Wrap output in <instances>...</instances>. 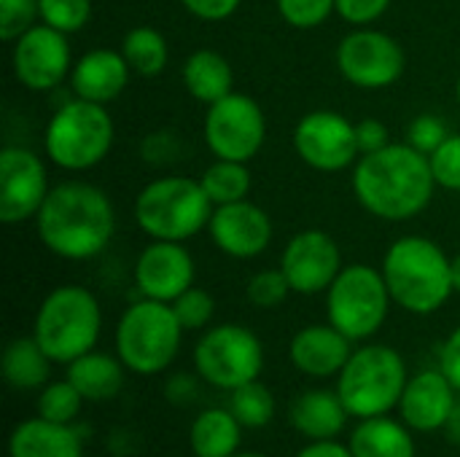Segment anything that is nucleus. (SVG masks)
I'll return each instance as SVG.
<instances>
[{
  "instance_id": "1",
  "label": "nucleus",
  "mask_w": 460,
  "mask_h": 457,
  "mask_svg": "<svg viewBox=\"0 0 460 457\" xmlns=\"http://www.w3.org/2000/svg\"><path fill=\"white\" fill-rule=\"evenodd\" d=\"M350 189L356 202L375 218L404 224L418 218L439 189L426 154L404 143H388L353 164Z\"/></svg>"
},
{
  "instance_id": "14",
  "label": "nucleus",
  "mask_w": 460,
  "mask_h": 457,
  "mask_svg": "<svg viewBox=\"0 0 460 457\" xmlns=\"http://www.w3.org/2000/svg\"><path fill=\"white\" fill-rule=\"evenodd\" d=\"M13 78L30 92H54L70 81L73 51L65 32L38 22L11 46Z\"/></svg>"
},
{
  "instance_id": "41",
  "label": "nucleus",
  "mask_w": 460,
  "mask_h": 457,
  "mask_svg": "<svg viewBox=\"0 0 460 457\" xmlns=\"http://www.w3.org/2000/svg\"><path fill=\"white\" fill-rule=\"evenodd\" d=\"M199 22H224L237 13L243 0H178Z\"/></svg>"
},
{
  "instance_id": "40",
  "label": "nucleus",
  "mask_w": 460,
  "mask_h": 457,
  "mask_svg": "<svg viewBox=\"0 0 460 457\" xmlns=\"http://www.w3.org/2000/svg\"><path fill=\"white\" fill-rule=\"evenodd\" d=\"M391 3L394 0H337V16L353 27H369L391 8Z\"/></svg>"
},
{
  "instance_id": "13",
  "label": "nucleus",
  "mask_w": 460,
  "mask_h": 457,
  "mask_svg": "<svg viewBox=\"0 0 460 457\" xmlns=\"http://www.w3.org/2000/svg\"><path fill=\"white\" fill-rule=\"evenodd\" d=\"M291 143L296 156L310 170L326 175L342 172L361 159L356 124L332 108H315L305 113L294 127Z\"/></svg>"
},
{
  "instance_id": "28",
  "label": "nucleus",
  "mask_w": 460,
  "mask_h": 457,
  "mask_svg": "<svg viewBox=\"0 0 460 457\" xmlns=\"http://www.w3.org/2000/svg\"><path fill=\"white\" fill-rule=\"evenodd\" d=\"M51 358L43 353V347L38 345V339L30 337H16L5 345L3 358H0V369H3V380L8 382V388L13 391H40L49 385V374H51Z\"/></svg>"
},
{
  "instance_id": "4",
  "label": "nucleus",
  "mask_w": 460,
  "mask_h": 457,
  "mask_svg": "<svg viewBox=\"0 0 460 457\" xmlns=\"http://www.w3.org/2000/svg\"><path fill=\"white\" fill-rule=\"evenodd\" d=\"M102 310L97 296L75 283L57 286L43 296L32 321V337L54 364H73L97 347Z\"/></svg>"
},
{
  "instance_id": "37",
  "label": "nucleus",
  "mask_w": 460,
  "mask_h": 457,
  "mask_svg": "<svg viewBox=\"0 0 460 457\" xmlns=\"http://www.w3.org/2000/svg\"><path fill=\"white\" fill-rule=\"evenodd\" d=\"M40 22L38 0H0V38L13 43L22 32Z\"/></svg>"
},
{
  "instance_id": "21",
  "label": "nucleus",
  "mask_w": 460,
  "mask_h": 457,
  "mask_svg": "<svg viewBox=\"0 0 460 457\" xmlns=\"http://www.w3.org/2000/svg\"><path fill=\"white\" fill-rule=\"evenodd\" d=\"M132 75L135 73H132L127 57L121 54V48L119 51L116 48H92L73 62L70 89H73V97H81V100H89L97 105H108L124 94Z\"/></svg>"
},
{
  "instance_id": "33",
  "label": "nucleus",
  "mask_w": 460,
  "mask_h": 457,
  "mask_svg": "<svg viewBox=\"0 0 460 457\" xmlns=\"http://www.w3.org/2000/svg\"><path fill=\"white\" fill-rule=\"evenodd\" d=\"M40 5V22L73 35L81 32L92 19V0H38Z\"/></svg>"
},
{
  "instance_id": "18",
  "label": "nucleus",
  "mask_w": 460,
  "mask_h": 457,
  "mask_svg": "<svg viewBox=\"0 0 460 457\" xmlns=\"http://www.w3.org/2000/svg\"><path fill=\"white\" fill-rule=\"evenodd\" d=\"M210 242L229 259L251 261L259 259L272 242V218L264 207L251 199H240L232 205H218L208 224Z\"/></svg>"
},
{
  "instance_id": "46",
  "label": "nucleus",
  "mask_w": 460,
  "mask_h": 457,
  "mask_svg": "<svg viewBox=\"0 0 460 457\" xmlns=\"http://www.w3.org/2000/svg\"><path fill=\"white\" fill-rule=\"evenodd\" d=\"M445 434H447V439H450L453 444H458L460 447V396L458 401H456V409H453L450 420H447V426H445Z\"/></svg>"
},
{
  "instance_id": "43",
  "label": "nucleus",
  "mask_w": 460,
  "mask_h": 457,
  "mask_svg": "<svg viewBox=\"0 0 460 457\" xmlns=\"http://www.w3.org/2000/svg\"><path fill=\"white\" fill-rule=\"evenodd\" d=\"M439 369L460 393V323L450 331V337L445 339V345L439 350Z\"/></svg>"
},
{
  "instance_id": "22",
  "label": "nucleus",
  "mask_w": 460,
  "mask_h": 457,
  "mask_svg": "<svg viewBox=\"0 0 460 457\" xmlns=\"http://www.w3.org/2000/svg\"><path fill=\"white\" fill-rule=\"evenodd\" d=\"M8 457H84V439L75 423H51L35 415L11 431Z\"/></svg>"
},
{
  "instance_id": "23",
  "label": "nucleus",
  "mask_w": 460,
  "mask_h": 457,
  "mask_svg": "<svg viewBox=\"0 0 460 457\" xmlns=\"http://www.w3.org/2000/svg\"><path fill=\"white\" fill-rule=\"evenodd\" d=\"M288 420H291V428L296 434H302L305 439L326 442V439H337L345 431L350 415H348L337 388L334 391L313 388L294 399V404L288 409Z\"/></svg>"
},
{
  "instance_id": "25",
  "label": "nucleus",
  "mask_w": 460,
  "mask_h": 457,
  "mask_svg": "<svg viewBox=\"0 0 460 457\" xmlns=\"http://www.w3.org/2000/svg\"><path fill=\"white\" fill-rule=\"evenodd\" d=\"M181 81H183L186 94L202 105H213L234 92L232 62L213 48L191 51L181 67Z\"/></svg>"
},
{
  "instance_id": "11",
  "label": "nucleus",
  "mask_w": 460,
  "mask_h": 457,
  "mask_svg": "<svg viewBox=\"0 0 460 457\" xmlns=\"http://www.w3.org/2000/svg\"><path fill=\"white\" fill-rule=\"evenodd\" d=\"M202 137L213 159L248 164L261 154L267 143V116L251 94L232 92L224 100L208 105Z\"/></svg>"
},
{
  "instance_id": "27",
  "label": "nucleus",
  "mask_w": 460,
  "mask_h": 457,
  "mask_svg": "<svg viewBox=\"0 0 460 457\" xmlns=\"http://www.w3.org/2000/svg\"><path fill=\"white\" fill-rule=\"evenodd\" d=\"M127 366L119 356L92 350L67 364V380L78 388L86 401H111L124 388Z\"/></svg>"
},
{
  "instance_id": "15",
  "label": "nucleus",
  "mask_w": 460,
  "mask_h": 457,
  "mask_svg": "<svg viewBox=\"0 0 460 457\" xmlns=\"http://www.w3.org/2000/svg\"><path fill=\"white\" fill-rule=\"evenodd\" d=\"M49 191V170L35 151L22 145L0 151V221L5 226L35 221Z\"/></svg>"
},
{
  "instance_id": "17",
  "label": "nucleus",
  "mask_w": 460,
  "mask_h": 457,
  "mask_svg": "<svg viewBox=\"0 0 460 457\" xmlns=\"http://www.w3.org/2000/svg\"><path fill=\"white\" fill-rule=\"evenodd\" d=\"M135 288L146 299L172 304L197 280V264L186 242L151 240L135 259Z\"/></svg>"
},
{
  "instance_id": "38",
  "label": "nucleus",
  "mask_w": 460,
  "mask_h": 457,
  "mask_svg": "<svg viewBox=\"0 0 460 457\" xmlns=\"http://www.w3.org/2000/svg\"><path fill=\"white\" fill-rule=\"evenodd\" d=\"M429 162L439 189L460 191V132H450V137L429 156Z\"/></svg>"
},
{
  "instance_id": "31",
  "label": "nucleus",
  "mask_w": 460,
  "mask_h": 457,
  "mask_svg": "<svg viewBox=\"0 0 460 457\" xmlns=\"http://www.w3.org/2000/svg\"><path fill=\"white\" fill-rule=\"evenodd\" d=\"M229 409L240 420L243 428L259 431V428H267L275 420L278 404H275L272 391L264 382L253 380V382H248V385L229 393Z\"/></svg>"
},
{
  "instance_id": "26",
  "label": "nucleus",
  "mask_w": 460,
  "mask_h": 457,
  "mask_svg": "<svg viewBox=\"0 0 460 457\" xmlns=\"http://www.w3.org/2000/svg\"><path fill=\"white\" fill-rule=\"evenodd\" d=\"M243 426L226 407L202 409L189 431V447L194 457H232L240 453Z\"/></svg>"
},
{
  "instance_id": "7",
  "label": "nucleus",
  "mask_w": 460,
  "mask_h": 457,
  "mask_svg": "<svg viewBox=\"0 0 460 457\" xmlns=\"http://www.w3.org/2000/svg\"><path fill=\"white\" fill-rule=\"evenodd\" d=\"M183 334L186 331L172 304L140 296L121 312L116 323V356L127 372L154 377L172 366L181 353Z\"/></svg>"
},
{
  "instance_id": "45",
  "label": "nucleus",
  "mask_w": 460,
  "mask_h": 457,
  "mask_svg": "<svg viewBox=\"0 0 460 457\" xmlns=\"http://www.w3.org/2000/svg\"><path fill=\"white\" fill-rule=\"evenodd\" d=\"M294 457H353V453L348 444H342L337 439H326V442H310Z\"/></svg>"
},
{
  "instance_id": "39",
  "label": "nucleus",
  "mask_w": 460,
  "mask_h": 457,
  "mask_svg": "<svg viewBox=\"0 0 460 457\" xmlns=\"http://www.w3.org/2000/svg\"><path fill=\"white\" fill-rule=\"evenodd\" d=\"M447 137H450V129L437 113H420L407 127V143L426 156H431Z\"/></svg>"
},
{
  "instance_id": "30",
  "label": "nucleus",
  "mask_w": 460,
  "mask_h": 457,
  "mask_svg": "<svg viewBox=\"0 0 460 457\" xmlns=\"http://www.w3.org/2000/svg\"><path fill=\"white\" fill-rule=\"evenodd\" d=\"M202 189L208 191L210 202L218 205H232L240 199H248L251 194V170L245 162H232V159H213V164L202 172L199 178Z\"/></svg>"
},
{
  "instance_id": "2",
  "label": "nucleus",
  "mask_w": 460,
  "mask_h": 457,
  "mask_svg": "<svg viewBox=\"0 0 460 457\" xmlns=\"http://www.w3.org/2000/svg\"><path fill=\"white\" fill-rule=\"evenodd\" d=\"M40 245L62 261H89L100 256L116 234V207L111 197L86 180L51 186L35 215Z\"/></svg>"
},
{
  "instance_id": "47",
  "label": "nucleus",
  "mask_w": 460,
  "mask_h": 457,
  "mask_svg": "<svg viewBox=\"0 0 460 457\" xmlns=\"http://www.w3.org/2000/svg\"><path fill=\"white\" fill-rule=\"evenodd\" d=\"M453 288L456 294H460V253L453 256Z\"/></svg>"
},
{
  "instance_id": "36",
  "label": "nucleus",
  "mask_w": 460,
  "mask_h": 457,
  "mask_svg": "<svg viewBox=\"0 0 460 457\" xmlns=\"http://www.w3.org/2000/svg\"><path fill=\"white\" fill-rule=\"evenodd\" d=\"M280 19L294 30H315L332 13H337V0H275Z\"/></svg>"
},
{
  "instance_id": "9",
  "label": "nucleus",
  "mask_w": 460,
  "mask_h": 457,
  "mask_svg": "<svg viewBox=\"0 0 460 457\" xmlns=\"http://www.w3.org/2000/svg\"><path fill=\"white\" fill-rule=\"evenodd\" d=\"M391 291L380 269L345 264L326 291V315L350 342H369L391 315Z\"/></svg>"
},
{
  "instance_id": "32",
  "label": "nucleus",
  "mask_w": 460,
  "mask_h": 457,
  "mask_svg": "<svg viewBox=\"0 0 460 457\" xmlns=\"http://www.w3.org/2000/svg\"><path fill=\"white\" fill-rule=\"evenodd\" d=\"M84 396L78 393V388L65 377V380H57V382H49L46 388H40L38 393V401H35V412L43 417V420H51V423H65V426H73L84 409Z\"/></svg>"
},
{
  "instance_id": "42",
  "label": "nucleus",
  "mask_w": 460,
  "mask_h": 457,
  "mask_svg": "<svg viewBox=\"0 0 460 457\" xmlns=\"http://www.w3.org/2000/svg\"><path fill=\"white\" fill-rule=\"evenodd\" d=\"M356 137H358V151L364 154H375L380 148H385L391 143L388 127L380 119H364L356 124Z\"/></svg>"
},
{
  "instance_id": "29",
  "label": "nucleus",
  "mask_w": 460,
  "mask_h": 457,
  "mask_svg": "<svg viewBox=\"0 0 460 457\" xmlns=\"http://www.w3.org/2000/svg\"><path fill=\"white\" fill-rule=\"evenodd\" d=\"M121 54L127 57L132 73L143 78H156L170 65V43L151 24H137L127 30L121 38Z\"/></svg>"
},
{
  "instance_id": "20",
  "label": "nucleus",
  "mask_w": 460,
  "mask_h": 457,
  "mask_svg": "<svg viewBox=\"0 0 460 457\" xmlns=\"http://www.w3.org/2000/svg\"><path fill=\"white\" fill-rule=\"evenodd\" d=\"M350 356H353V342L332 323H310L299 329L288 345L291 366L313 380L337 377Z\"/></svg>"
},
{
  "instance_id": "48",
  "label": "nucleus",
  "mask_w": 460,
  "mask_h": 457,
  "mask_svg": "<svg viewBox=\"0 0 460 457\" xmlns=\"http://www.w3.org/2000/svg\"><path fill=\"white\" fill-rule=\"evenodd\" d=\"M232 457H270V455H264V453H237V455H232Z\"/></svg>"
},
{
  "instance_id": "24",
  "label": "nucleus",
  "mask_w": 460,
  "mask_h": 457,
  "mask_svg": "<svg viewBox=\"0 0 460 457\" xmlns=\"http://www.w3.org/2000/svg\"><path fill=\"white\" fill-rule=\"evenodd\" d=\"M415 431L399 417L394 420L391 415L380 417H367L358 420L353 428L348 447L353 457H415Z\"/></svg>"
},
{
  "instance_id": "6",
  "label": "nucleus",
  "mask_w": 460,
  "mask_h": 457,
  "mask_svg": "<svg viewBox=\"0 0 460 457\" xmlns=\"http://www.w3.org/2000/svg\"><path fill=\"white\" fill-rule=\"evenodd\" d=\"M407 382L410 372L402 353L391 345L367 342L353 350L337 374V393L350 417L367 420L399 409Z\"/></svg>"
},
{
  "instance_id": "16",
  "label": "nucleus",
  "mask_w": 460,
  "mask_h": 457,
  "mask_svg": "<svg viewBox=\"0 0 460 457\" xmlns=\"http://www.w3.org/2000/svg\"><path fill=\"white\" fill-rule=\"evenodd\" d=\"M342 250L337 240L323 229H302L296 232L280 256V269L294 294L318 296L326 294L329 286L342 272Z\"/></svg>"
},
{
  "instance_id": "49",
  "label": "nucleus",
  "mask_w": 460,
  "mask_h": 457,
  "mask_svg": "<svg viewBox=\"0 0 460 457\" xmlns=\"http://www.w3.org/2000/svg\"><path fill=\"white\" fill-rule=\"evenodd\" d=\"M456 97H458V105H460V75H458V83H456Z\"/></svg>"
},
{
  "instance_id": "44",
  "label": "nucleus",
  "mask_w": 460,
  "mask_h": 457,
  "mask_svg": "<svg viewBox=\"0 0 460 457\" xmlns=\"http://www.w3.org/2000/svg\"><path fill=\"white\" fill-rule=\"evenodd\" d=\"M164 393H167V399H170L172 404H189V401L197 396V380H194L191 374H175V377L167 382Z\"/></svg>"
},
{
  "instance_id": "34",
  "label": "nucleus",
  "mask_w": 460,
  "mask_h": 457,
  "mask_svg": "<svg viewBox=\"0 0 460 457\" xmlns=\"http://www.w3.org/2000/svg\"><path fill=\"white\" fill-rule=\"evenodd\" d=\"M172 310H175L183 331H205L216 318V299L210 291L191 286L172 302Z\"/></svg>"
},
{
  "instance_id": "10",
  "label": "nucleus",
  "mask_w": 460,
  "mask_h": 457,
  "mask_svg": "<svg viewBox=\"0 0 460 457\" xmlns=\"http://www.w3.org/2000/svg\"><path fill=\"white\" fill-rule=\"evenodd\" d=\"M194 369L202 382L232 393L261 377L264 345L248 326H210L194 345Z\"/></svg>"
},
{
  "instance_id": "8",
  "label": "nucleus",
  "mask_w": 460,
  "mask_h": 457,
  "mask_svg": "<svg viewBox=\"0 0 460 457\" xmlns=\"http://www.w3.org/2000/svg\"><path fill=\"white\" fill-rule=\"evenodd\" d=\"M116 140V124L108 105L81 97L62 102L43 132V151L65 172H86L108 159Z\"/></svg>"
},
{
  "instance_id": "12",
  "label": "nucleus",
  "mask_w": 460,
  "mask_h": 457,
  "mask_svg": "<svg viewBox=\"0 0 460 457\" xmlns=\"http://www.w3.org/2000/svg\"><path fill=\"white\" fill-rule=\"evenodd\" d=\"M340 75L364 92H380L394 86L407 70L404 46L375 27H353L340 43L334 54Z\"/></svg>"
},
{
  "instance_id": "3",
  "label": "nucleus",
  "mask_w": 460,
  "mask_h": 457,
  "mask_svg": "<svg viewBox=\"0 0 460 457\" xmlns=\"http://www.w3.org/2000/svg\"><path fill=\"white\" fill-rule=\"evenodd\" d=\"M380 272L394 304L410 315H434L456 294L453 259L439 242L423 234H407L391 242Z\"/></svg>"
},
{
  "instance_id": "5",
  "label": "nucleus",
  "mask_w": 460,
  "mask_h": 457,
  "mask_svg": "<svg viewBox=\"0 0 460 457\" xmlns=\"http://www.w3.org/2000/svg\"><path fill=\"white\" fill-rule=\"evenodd\" d=\"M216 205L199 180L189 175H162L135 197V224L151 240L186 242L208 229Z\"/></svg>"
},
{
  "instance_id": "35",
  "label": "nucleus",
  "mask_w": 460,
  "mask_h": 457,
  "mask_svg": "<svg viewBox=\"0 0 460 457\" xmlns=\"http://www.w3.org/2000/svg\"><path fill=\"white\" fill-rule=\"evenodd\" d=\"M291 286L283 275V269H261L256 272L251 280H248V288H245V296L253 307L259 310H275L280 307L288 296H291Z\"/></svg>"
},
{
  "instance_id": "19",
  "label": "nucleus",
  "mask_w": 460,
  "mask_h": 457,
  "mask_svg": "<svg viewBox=\"0 0 460 457\" xmlns=\"http://www.w3.org/2000/svg\"><path fill=\"white\" fill-rule=\"evenodd\" d=\"M458 391L453 382L445 377L442 369H426L410 377L402 401H399V417L415 431V434H434L445 431L456 401Z\"/></svg>"
}]
</instances>
